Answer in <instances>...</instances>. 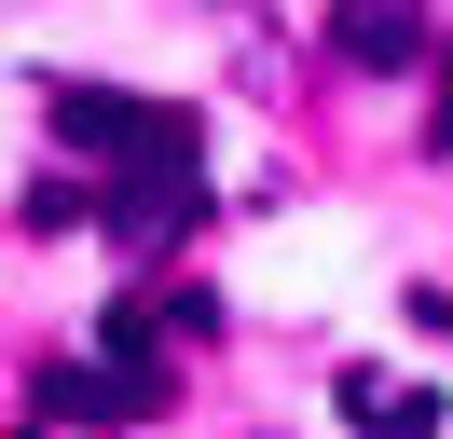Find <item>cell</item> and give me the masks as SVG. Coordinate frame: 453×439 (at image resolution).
<instances>
[{"label":"cell","mask_w":453,"mask_h":439,"mask_svg":"<svg viewBox=\"0 0 453 439\" xmlns=\"http://www.w3.org/2000/svg\"><path fill=\"white\" fill-rule=\"evenodd\" d=\"M412 316H426V329H453V289H426V302H412Z\"/></svg>","instance_id":"52a82bcc"},{"label":"cell","mask_w":453,"mask_h":439,"mask_svg":"<svg viewBox=\"0 0 453 439\" xmlns=\"http://www.w3.org/2000/svg\"><path fill=\"white\" fill-rule=\"evenodd\" d=\"M330 398L357 412L371 439H426V426H440V384H398V371H371V357H357V371L330 384Z\"/></svg>","instance_id":"5b68a950"},{"label":"cell","mask_w":453,"mask_h":439,"mask_svg":"<svg viewBox=\"0 0 453 439\" xmlns=\"http://www.w3.org/2000/svg\"><path fill=\"white\" fill-rule=\"evenodd\" d=\"M42 110H56V137L96 151V165H206V151H193V110L124 96V82H42Z\"/></svg>","instance_id":"6da1fadb"},{"label":"cell","mask_w":453,"mask_h":439,"mask_svg":"<svg viewBox=\"0 0 453 439\" xmlns=\"http://www.w3.org/2000/svg\"><path fill=\"white\" fill-rule=\"evenodd\" d=\"M426 151H453V27H440V55H426Z\"/></svg>","instance_id":"8992f818"},{"label":"cell","mask_w":453,"mask_h":439,"mask_svg":"<svg viewBox=\"0 0 453 439\" xmlns=\"http://www.w3.org/2000/svg\"><path fill=\"white\" fill-rule=\"evenodd\" d=\"M330 55L343 69H412V55H440V14L426 0H330Z\"/></svg>","instance_id":"277c9868"},{"label":"cell","mask_w":453,"mask_h":439,"mask_svg":"<svg viewBox=\"0 0 453 439\" xmlns=\"http://www.w3.org/2000/svg\"><path fill=\"white\" fill-rule=\"evenodd\" d=\"M206 220V165H111V247H179Z\"/></svg>","instance_id":"3957f363"},{"label":"cell","mask_w":453,"mask_h":439,"mask_svg":"<svg viewBox=\"0 0 453 439\" xmlns=\"http://www.w3.org/2000/svg\"><path fill=\"white\" fill-rule=\"evenodd\" d=\"M28 412H42V426H151V412H165V357L83 343V357H56V371L28 384Z\"/></svg>","instance_id":"7a4b0ae2"}]
</instances>
